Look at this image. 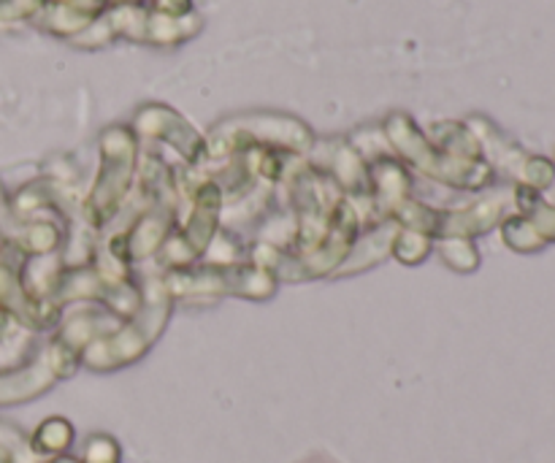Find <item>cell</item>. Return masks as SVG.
Returning a JSON list of instances; mask_svg holds the SVG:
<instances>
[{
	"mask_svg": "<svg viewBox=\"0 0 555 463\" xmlns=\"http://www.w3.org/2000/svg\"><path fill=\"white\" fill-rule=\"evenodd\" d=\"M171 301L173 298L168 293L166 282L150 280V285L144 287L139 312L130 320H125L112 334L92 342L81 352L79 363H85L87 369H95V372H114V369H122L128 363L139 361L155 345L163 329H166L168 314H171Z\"/></svg>",
	"mask_w": 555,
	"mask_h": 463,
	"instance_id": "cell-1",
	"label": "cell"
},
{
	"mask_svg": "<svg viewBox=\"0 0 555 463\" xmlns=\"http://www.w3.org/2000/svg\"><path fill=\"white\" fill-rule=\"evenodd\" d=\"M171 298H220L244 296L266 301L274 296L276 276L255 263H190L168 269L166 276Z\"/></svg>",
	"mask_w": 555,
	"mask_h": 463,
	"instance_id": "cell-2",
	"label": "cell"
},
{
	"mask_svg": "<svg viewBox=\"0 0 555 463\" xmlns=\"http://www.w3.org/2000/svg\"><path fill=\"white\" fill-rule=\"evenodd\" d=\"M135 139L130 130L112 128L103 139L101 173L92 184L90 195L81 201V220L90 228L101 231L103 226L117 220L128 206L130 188L135 179Z\"/></svg>",
	"mask_w": 555,
	"mask_h": 463,
	"instance_id": "cell-3",
	"label": "cell"
},
{
	"mask_svg": "<svg viewBox=\"0 0 555 463\" xmlns=\"http://www.w3.org/2000/svg\"><path fill=\"white\" fill-rule=\"evenodd\" d=\"M54 383H60L57 369L52 366L47 352H38L20 366L0 369V407L25 404L47 394Z\"/></svg>",
	"mask_w": 555,
	"mask_h": 463,
	"instance_id": "cell-4",
	"label": "cell"
},
{
	"mask_svg": "<svg viewBox=\"0 0 555 463\" xmlns=\"http://www.w3.org/2000/svg\"><path fill=\"white\" fill-rule=\"evenodd\" d=\"M396 233H399V222L390 220V217L379 220L372 231L356 239L350 255H347L345 263L334 271V276H347L356 274V271L361 269H372L374 263H379V260L393 249Z\"/></svg>",
	"mask_w": 555,
	"mask_h": 463,
	"instance_id": "cell-5",
	"label": "cell"
},
{
	"mask_svg": "<svg viewBox=\"0 0 555 463\" xmlns=\"http://www.w3.org/2000/svg\"><path fill=\"white\" fill-rule=\"evenodd\" d=\"M70 445H74V426L65 417H49V421H43L30 439V450L38 459L65 455Z\"/></svg>",
	"mask_w": 555,
	"mask_h": 463,
	"instance_id": "cell-6",
	"label": "cell"
},
{
	"mask_svg": "<svg viewBox=\"0 0 555 463\" xmlns=\"http://www.w3.org/2000/svg\"><path fill=\"white\" fill-rule=\"evenodd\" d=\"M431 247H434L431 236H426V233H417V231H406V228H399L390 255H396L401 263L417 266L428 253H431Z\"/></svg>",
	"mask_w": 555,
	"mask_h": 463,
	"instance_id": "cell-7",
	"label": "cell"
},
{
	"mask_svg": "<svg viewBox=\"0 0 555 463\" xmlns=\"http://www.w3.org/2000/svg\"><path fill=\"white\" fill-rule=\"evenodd\" d=\"M122 453H119L117 439L106 437V434H95L87 439V450L81 463H119Z\"/></svg>",
	"mask_w": 555,
	"mask_h": 463,
	"instance_id": "cell-8",
	"label": "cell"
},
{
	"mask_svg": "<svg viewBox=\"0 0 555 463\" xmlns=\"http://www.w3.org/2000/svg\"><path fill=\"white\" fill-rule=\"evenodd\" d=\"M439 253H442V258L448 260L450 266H455V269L464 271V266H461V260H466V269H475V247H472L466 239H442V247H439Z\"/></svg>",
	"mask_w": 555,
	"mask_h": 463,
	"instance_id": "cell-9",
	"label": "cell"
},
{
	"mask_svg": "<svg viewBox=\"0 0 555 463\" xmlns=\"http://www.w3.org/2000/svg\"><path fill=\"white\" fill-rule=\"evenodd\" d=\"M16 228H20V220H16L14 211H11V195L5 193L3 182H0V239H3V242H11Z\"/></svg>",
	"mask_w": 555,
	"mask_h": 463,
	"instance_id": "cell-10",
	"label": "cell"
},
{
	"mask_svg": "<svg viewBox=\"0 0 555 463\" xmlns=\"http://www.w3.org/2000/svg\"><path fill=\"white\" fill-rule=\"evenodd\" d=\"M16 331H22V329H16V325L11 323L9 314H5L3 309H0V345H3L5 339H11V336H14Z\"/></svg>",
	"mask_w": 555,
	"mask_h": 463,
	"instance_id": "cell-11",
	"label": "cell"
},
{
	"mask_svg": "<svg viewBox=\"0 0 555 463\" xmlns=\"http://www.w3.org/2000/svg\"><path fill=\"white\" fill-rule=\"evenodd\" d=\"M47 463H81V461L74 459V455H54V459H49Z\"/></svg>",
	"mask_w": 555,
	"mask_h": 463,
	"instance_id": "cell-12",
	"label": "cell"
},
{
	"mask_svg": "<svg viewBox=\"0 0 555 463\" xmlns=\"http://www.w3.org/2000/svg\"><path fill=\"white\" fill-rule=\"evenodd\" d=\"M3 247H5V242H3V239H0V253H3Z\"/></svg>",
	"mask_w": 555,
	"mask_h": 463,
	"instance_id": "cell-13",
	"label": "cell"
}]
</instances>
